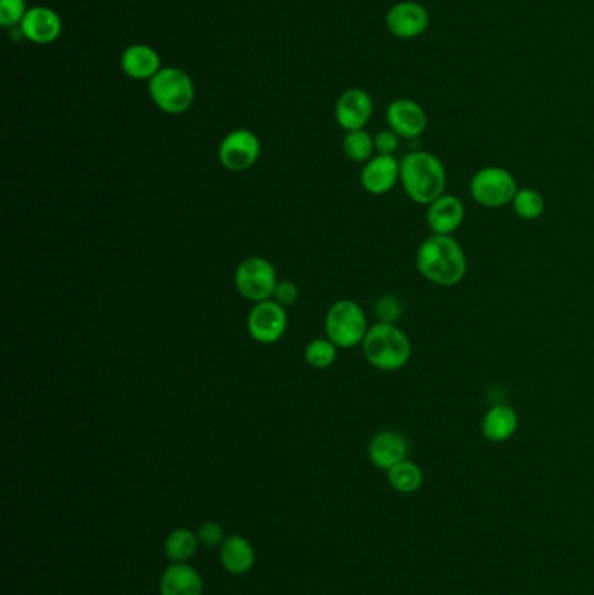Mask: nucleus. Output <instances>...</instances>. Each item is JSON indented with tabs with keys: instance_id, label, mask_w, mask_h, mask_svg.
<instances>
[{
	"instance_id": "obj_2",
	"label": "nucleus",
	"mask_w": 594,
	"mask_h": 595,
	"mask_svg": "<svg viewBox=\"0 0 594 595\" xmlns=\"http://www.w3.org/2000/svg\"><path fill=\"white\" fill-rule=\"evenodd\" d=\"M399 162V183L410 201L429 206L445 194L446 169L436 155L420 150L405 155V159Z\"/></svg>"
},
{
	"instance_id": "obj_25",
	"label": "nucleus",
	"mask_w": 594,
	"mask_h": 595,
	"mask_svg": "<svg viewBox=\"0 0 594 595\" xmlns=\"http://www.w3.org/2000/svg\"><path fill=\"white\" fill-rule=\"evenodd\" d=\"M338 347L328 338H314L305 347V362L314 369H328L337 361Z\"/></svg>"
},
{
	"instance_id": "obj_26",
	"label": "nucleus",
	"mask_w": 594,
	"mask_h": 595,
	"mask_svg": "<svg viewBox=\"0 0 594 595\" xmlns=\"http://www.w3.org/2000/svg\"><path fill=\"white\" fill-rule=\"evenodd\" d=\"M403 312H405V305H403V301L399 300L398 296L384 295L375 301L377 322L398 324L399 319L403 317Z\"/></svg>"
},
{
	"instance_id": "obj_29",
	"label": "nucleus",
	"mask_w": 594,
	"mask_h": 595,
	"mask_svg": "<svg viewBox=\"0 0 594 595\" xmlns=\"http://www.w3.org/2000/svg\"><path fill=\"white\" fill-rule=\"evenodd\" d=\"M298 296H300V291H298L295 282L279 281L277 282L276 291H274L272 300H276L277 303H281V305L286 308L295 305L298 301Z\"/></svg>"
},
{
	"instance_id": "obj_24",
	"label": "nucleus",
	"mask_w": 594,
	"mask_h": 595,
	"mask_svg": "<svg viewBox=\"0 0 594 595\" xmlns=\"http://www.w3.org/2000/svg\"><path fill=\"white\" fill-rule=\"evenodd\" d=\"M513 211L520 220H539L546 209V201L535 188H520L513 199Z\"/></svg>"
},
{
	"instance_id": "obj_8",
	"label": "nucleus",
	"mask_w": 594,
	"mask_h": 595,
	"mask_svg": "<svg viewBox=\"0 0 594 595\" xmlns=\"http://www.w3.org/2000/svg\"><path fill=\"white\" fill-rule=\"evenodd\" d=\"M262 143L250 129L230 131L218 145V162L230 173H244L257 164Z\"/></svg>"
},
{
	"instance_id": "obj_16",
	"label": "nucleus",
	"mask_w": 594,
	"mask_h": 595,
	"mask_svg": "<svg viewBox=\"0 0 594 595\" xmlns=\"http://www.w3.org/2000/svg\"><path fill=\"white\" fill-rule=\"evenodd\" d=\"M21 34L34 44H51L61 34V20L49 7H32L20 23Z\"/></svg>"
},
{
	"instance_id": "obj_3",
	"label": "nucleus",
	"mask_w": 594,
	"mask_h": 595,
	"mask_svg": "<svg viewBox=\"0 0 594 595\" xmlns=\"http://www.w3.org/2000/svg\"><path fill=\"white\" fill-rule=\"evenodd\" d=\"M361 347L368 364L385 373L405 368L412 359V341L398 324L375 322Z\"/></svg>"
},
{
	"instance_id": "obj_18",
	"label": "nucleus",
	"mask_w": 594,
	"mask_h": 595,
	"mask_svg": "<svg viewBox=\"0 0 594 595\" xmlns=\"http://www.w3.org/2000/svg\"><path fill=\"white\" fill-rule=\"evenodd\" d=\"M121 67L131 79L150 81L161 70V58L156 49L135 44L122 53Z\"/></svg>"
},
{
	"instance_id": "obj_11",
	"label": "nucleus",
	"mask_w": 594,
	"mask_h": 595,
	"mask_svg": "<svg viewBox=\"0 0 594 595\" xmlns=\"http://www.w3.org/2000/svg\"><path fill=\"white\" fill-rule=\"evenodd\" d=\"M385 117H387L389 129L405 140H415L427 129L426 110L420 107L417 101L408 100V98L392 101Z\"/></svg>"
},
{
	"instance_id": "obj_14",
	"label": "nucleus",
	"mask_w": 594,
	"mask_h": 595,
	"mask_svg": "<svg viewBox=\"0 0 594 595\" xmlns=\"http://www.w3.org/2000/svg\"><path fill=\"white\" fill-rule=\"evenodd\" d=\"M410 444L403 434L396 430H382L373 435L372 441L368 444V456L370 462L380 470L389 472L398 463L408 460Z\"/></svg>"
},
{
	"instance_id": "obj_1",
	"label": "nucleus",
	"mask_w": 594,
	"mask_h": 595,
	"mask_svg": "<svg viewBox=\"0 0 594 595\" xmlns=\"http://www.w3.org/2000/svg\"><path fill=\"white\" fill-rule=\"evenodd\" d=\"M415 265L419 274L439 288H453L467 275L466 251L453 235L432 234L417 251Z\"/></svg>"
},
{
	"instance_id": "obj_12",
	"label": "nucleus",
	"mask_w": 594,
	"mask_h": 595,
	"mask_svg": "<svg viewBox=\"0 0 594 595\" xmlns=\"http://www.w3.org/2000/svg\"><path fill=\"white\" fill-rule=\"evenodd\" d=\"M373 100L370 94L363 89H347L340 94L335 105V119L338 126L349 131L365 129L368 121L372 119Z\"/></svg>"
},
{
	"instance_id": "obj_10",
	"label": "nucleus",
	"mask_w": 594,
	"mask_h": 595,
	"mask_svg": "<svg viewBox=\"0 0 594 595\" xmlns=\"http://www.w3.org/2000/svg\"><path fill=\"white\" fill-rule=\"evenodd\" d=\"M385 25L398 39H415L424 34L429 27V13L419 2L405 0L389 9L385 16Z\"/></svg>"
},
{
	"instance_id": "obj_13",
	"label": "nucleus",
	"mask_w": 594,
	"mask_h": 595,
	"mask_svg": "<svg viewBox=\"0 0 594 595\" xmlns=\"http://www.w3.org/2000/svg\"><path fill=\"white\" fill-rule=\"evenodd\" d=\"M401 162L394 155H373L361 171V187L368 194H389L398 185Z\"/></svg>"
},
{
	"instance_id": "obj_4",
	"label": "nucleus",
	"mask_w": 594,
	"mask_h": 595,
	"mask_svg": "<svg viewBox=\"0 0 594 595\" xmlns=\"http://www.w3.org/2000/svg\"><path fill=\"white\" fill-rule=\"evenodd\" d=\"M149 93L164 114L187 112L196 100V86L189 74L175 67L161 68L149 81Z\"/></svg>"
},
{
	"instance_id": "obj_15",
	"label": "nucleus",
	"mask_w": 594,
	"mask_h": 595,
	"mask_svg": "<svg viewBox=\"0 0 594 595\" xmlns=\"http://www.w3.org/2000/svg\"><path fill=\"white\" fill-rule=\"evenodd\" d=\"M426 220L432 234L453 235L466 220L464 202L457 195L443 194L427 206Z\"/></svg>"
},
{
	"instance_id": "obj_17",
	"label": "nucleus",
	"mask_w": 594,
	"mask_h": 595,
	"mask_svg": "<svg viewBox=\"0 0 594 595\" xmlns=\"http://www.w3.org/2000/svg\"><path fill=\"white\" fill-rule=\"evenodd\" d=\"M518 413L507 404H495L486 411L481 420V434L486 441L506 442L516 434L518 430Z\"/></svg>"
},
{
	"instance_id": "obj_21",
	"label": "nucleus",
	"mask_w": 594,
	"mask_h": 595,
	"mask_svg": "<svg viewBox=\"0 0 594 595\" xmlns=\"http://www.w3.org/2000/svg\"><path fill=\"white\" fill-rule=\"evenodd\" d=\"M387 479H389L392 489L401 495H413L424 486L422 468L410 460H405V462L398 463L396 467H392L387 472Z\"/></svg>"
},
{
	"instance_id": "obj_19",
	"label": "nucleus",
	"mask_w": 594,
	"mask_h": 595,
	"mask_svg": "<svg viewBox=\"0 0 594 595\" xmlns=\"http://www.w3.org/2000/svg\"><path fill=\"white\" fill-rule=\"evenodd\" d=\"M203 594V578L196 569L178 562L171 564L161 578V595H201Z\"/></svg>"
},
{
	"instance_id": "obj_9",
	"label": "nucleus",
	"mask_w": 594,
	"mask_h": 595,
	"mask_svg": "<svg viewBox=\"0 0 594 595\" xmlns=\"http://www.w3.org/2000/svg\"><path fill=\"white\" fill-rule=\"evenodd\" d=\"M246 329L251 338L260 345H274L283 338L288 329V312L276 300L255 303L248 315Z\"/></svg>"
},
{
	"instance_id": "obj_6",
	"label": "nucleus",
	"mask_w": 594,
	"mask_h": 595,
	"mask_svg": "<svg viewBox=\"0 0 594 595\" xmlns=\"http://www.w3.org/2000/svg\"><path fill=\"white\" fill-rule=\"evenodd\" d=\"M469 188L474 201L488 209H499L513 204L514 195L520 190L513 174L499 166H488L476 171Z\"/></svg>"
},
{
	"instance_id": "obj_20",
	"label": "nucleus",
	"mask_w": 594,
	"mask_h": 595,
	"mask_svg": "<svg viewBox=\"0 0 594 595\" xmlns=\"http://www.w3.org/2000/svg\"><path fill=\"white\" fill-rule=\"evenodd\" d=\"M220 559L230 575H246L255 566V549L243 536H229L222 543Z\"/></svg>"
},
{
	"instance_id": "obj_28",
	"label": "nucleus",
	"mask_w": 594,
	"mask_h": 595,
	"mask_svg": "<svg viewBox=\"0 0 594 595\" xmlns=\"http://www.w3.org/2000/svg\"><path fill=\"white\" fill-rule=\"evenodd\" d=\"M197 538H199V543H203L204 547H210V549L225 542L222 526L213 521L204 522L203 526L197 531Z\"/></svg>"
},
{
	"instance_id": "obj_5",
	"label": "nucleus",
	"mask_w": 594,
	"mask_h": 595,
	"mask_svg": "<svg viewBox=\"0 0 594 595\" xmlns=\"http://www.w3.org/2000/svg\"><path fill=\"white\" fill-rule=\"evenodd\" d=\"M368 317L356 301L338 300L328 308L324 319L326 338L338 348H354L363 345L368 333Z\"/></svg>"
},
{
	"instance_id": "obj_30",
	"label": "nucleus",
	"mask_w": 594,
	"mask_h": 595,
	"mask_svg": "<svg viewBox=\"0 0 594 595\" xmlns=\"http://www.w3.org/2000/svg\"><path fill=\"white\" fill-rule=\"evenodd\" d=\"M399 136L398 134L387 129V131H380L375 136V152L382 155H394L398 152Z\"/></svg>"
},
{
	"instance_id": "obj_23",
	"label": "nucleus",
	"mask_w": 594,
	"mask_h": 595,
	"mask_svg": "<svg viewBox=\"0 0 594 595\" xmlns=\"http://www.w3.org/2000/svg\"><path fill=\"white\" fill-rule=\"evenodd\" d=\"M342 150L349 161L366 164L375 154V136L365 129L349 131L342 141Z\"/></svg>"
},
{
	"instance_id": "obj_7",
	"label": "nucleus",
	"mask_w": 594,
	"mask_h": 595,
	"mask_svg": "<svg viewBox=\"0 0 594 595\" xmlns=\"http://www.w3.org/2000/svg\"><path fill=\"white\" fill-rule=\"evenodd\" d=\"M277 282L276 268L262 256H250L241 261L234 275L237 293L251 303L272 300Z\"/></svg>"
},
{
	"instance_id": "obj_22",
	"label": "nucleus",
	"mask_w": 594,
	"mask_h": 595,
	"mask_svg": "<svg viewBox=\"0 0 594 595\" xmlns=\"http://www.w3.org/2000/svg\"><path fill=\"white\" fill-rule=\"evenodd\" d=\"M197 545H199V538L196 533H192L190 529L180 528L175 529L166 540L164 550H166V557L173 564L178 562H187L192 559L197 552Z\"/></svg>"
},
{
	"instance_id": "obj_27",
	"label": "nucleus",
	"mask_w": 594,
	"mask_h": 595,
	"mask_svg": "<svg viewBox=\"0 0 594 595\" xmlns=\"http://www.w3.org/2000/svg\"><path fill=\"white\" fill-rule=\"evenodd\" d=\"M27 11L25 0H0V23H2V27L9 28L16 25V23H21Z\"/></svg>"
}]
</instances>
